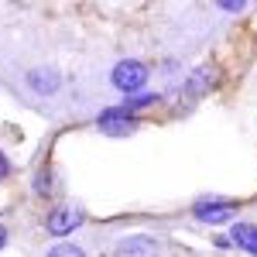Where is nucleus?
<instances>
[{
  "label": "nucleus",
  "instance_id": "nucleus-13",
  "mask_svg": "<svg viewBox=\"0 0 257 257\" xmlns=\"http://www.w3.org/2000/svg\"><path fill=\"white\" fill-rule=\"evenodd\" d=\"M219 11H226V14H240V11H243V0H219Z\"/></svg>",
  "mask_w": 257,
  "mask_h": 257
},
{
  "label": "nucleus",
  "instance_id": "nucleus-12",
  "mask_svg": "<svg viewBox=\"0 0 257 257\" xmlns=\"http://www.w3.org/2000/svg\"><path fill=\"white\" fill-rule=\"evenodd\" d=\"M11 175H14V165H11V158H7L4 148H0V182H7Z\"/></svg>",
  "mask_w": 257,
  "mask_h": 257
},
{
  "label": "nucleus",
  "instance_id": "nucleus-11",
  "mask_svg": "<svg viewBox=\"0 0 257 257\" xmlns=\"http://www.w3.org/2000/svg\"><path fill=\"white\" fill-rule=\"evenodd\" d=\"M48 257H86V250H82L79 243H65V240H62V243H55V247L48 250Z\"/></svg>",
  "mask_w": 257,
  "mask_h": 257
},
{
  "label": "nucleus",
  "instance_id": "nucleus-5",
  "mask_svg": "<svg viewBox=\"0 0 257 257\" xmlns=\"http://www.w3.org/2000/svg\"><path fill=\"white\" fill-rule=\"evenodd\" d=\"M86 213H82L79 206H52L48 213H45V233H52V237H69L72 230H79Z\"/></svg>",
  "mask_w": 257,
  "mask_h": 257
},
{
  "label": "nucleus",
  "instance_id": "nucleus-6",
  "mask_svg": "<svg viewBox=\"0 0 257 257\" xmlns=\"http://www.w3.org/2000/svg\"><path fill=\"white\" fill-rule=\"evenodd\" d=\"M113 257H161V240L151 233H131L120 237L113 247Z\"/></svg>",
  "mask_w": 257,
  "mask_h": 257
},
{
  "label": "nucleus",
  "instance_id": "nucleus-3",
  "mask_svg": "<svg viewBox=\"0 0 257 257\" xmlns=\"http://www.w3.org/2000/svg\"><path fill=\"white\" fill-rule=\"evenodd\" d=\"M240 202L233 199H216V196H202L192 202V216L199 223H209V226H223V223H230V219L237 216Z\"/></svg>",
  "mask_w": 257,
  "mask_h": 257
},
{
  "label": "nucleus",
  "instance_id": "nucleus-4",
  "mask_svg": "<svg viewBox=\"0 0 257 257\" xmlns=\"http://www.w3.org/2000/svg\"><path fill=\"white\" fill-rule=\"evenodd\" d=\"M138 127H141L138 113H131V110H123V106H106L96 117V131L106 134V138H131Z\"/></svg>",
  "mask_w": 257,
  "mask_h": 257
},
{
  "label": "nucleus",
  "instance_id": "nucleus-14",
  "mask_svg": "<svg viewBox=\"0 0 257 257\" xmlns=\"http://www.w3.org/2000/svg\"><path fill=\"white\" fill-rule=\"evenodd\" d=\"M7 240H11V233H7V226H4V223H0V250H4V247H7Z\"/></svg>",
  "mask_w": 257,
  "mask_h": 257
},
{
  "label": "nucleus",
  "instance_id": "nucleus-8",
  "mask_svg": "<svg viewBox=\"0 0 257 257\" xmlns=\"http://www.w3.org/2000/svg\"><path fill=\"white\" fill-rule=\"evenodd\" d=\"M230 243H237L240 250L257 257V223H233L230 226Z\"/></svg>",
  "mask_w": 257,
  "mask_h": 257
},
{
  "label": "nucleus",
  "instance_id": "nucleus-1",
  "mask_svg": "<svg viewBox=\"0 0 257 257\" xmlns=\"http://www.w3.org/2000/svg\"><path fill=\"white\" fill-rule=\"evenodd\" d=\"M219 79H223L219 65H209V62L196 65V69L182 79V86H178V110H185V106L199 103L206 93H213V89L219 86Z\"/></svg>",
  "mask_w": 257,
  "mask_h": 257
},
{
  "label": "nucleus",
  "instance_id": "nucleus-9",
  "mask_svg": "<svg viewBox=\"0 0 257 257\" xmlns=\"http://www.w3.org/2000/svg\"><path fill=\"white\" fill-rule=\"evenodd\" d=\"M52 189H55V172H52V165H41L35 172V178H31V192L45 199V196H52Z\"/></svg>",
  "mask_w": 257,
  "mask_h": 257
},
{
  "label": "nucleus",
  "instance_id": "nucleus-2",
  "mask_svg": "<svg viewBox=\"0 0 257 257\" xmlns=\"http://www.w3.org/2000/svg\"><path fill=\"white\" fill-rule=\"evenodd\" d=\"M148 79H151V69H148L144 62H138V59H120L117 65L110 69V86H113L117 93H123V96L144 93Z\"/></svg>",
  "mask_w": 257,
  "mask_h": 257
},
{
  "label": "nucleus",
  "instance_id": "nucleus-7",
  "mask_svg": "<svg viewBox=\"0 0 257 257\" xmlns=\"http://www.w3.org/2000/svg\"><path fill=\"white\" fill-rule=\"evenodd\" d=\"M24 82H28L31 93H38V96H55L62 89V76H59L55 65H35V69H28Z\"/></svg>",
  "mask_w": 257,
  "mask_h": 257
},
{
  "label": "nucleus",
  "instance_id": "nucleus-10",
  "mask_svg": "<svg viewBox=\"0 0 257 257\" xmlns=\"http://www.w3.org/2000/svg\"><path fill=\"white\" fill-rule=\"evenodd\" d=\"M155 103H161L158 93H138V96H123V110H131V113H138V110H144V106H155Z\"/></svg>",
  "mask_w": 257,
  "mask_h": 257
}]
</instances>
